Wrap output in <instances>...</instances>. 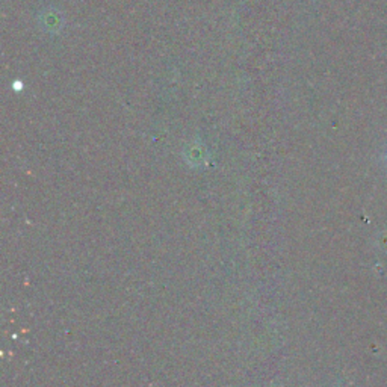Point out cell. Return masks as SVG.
<instances>
[{
  "label": "cell",
  "instance_id": "obj_1",
  "mask_svg": "<svg viewBox=\"0 0 387 387\" xmlns=\"http://www.w3.org/2000/svg\"><path fill=\"white\" fill-rule=\"evenodd\" d=\"M384 159H386V162H387V152H386V154H384Z\"/></svg>",
  "mask_w": 387,
  "mask_h": 387
}]
</instances>
